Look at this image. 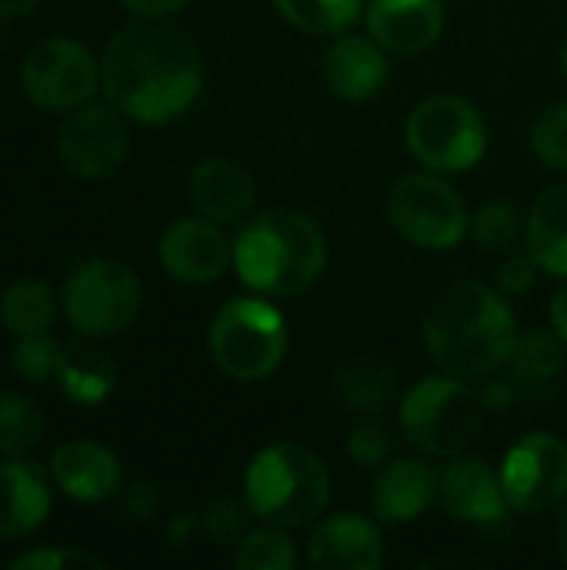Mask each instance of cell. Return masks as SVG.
<instances>
[{"label":"cell","mask_w":567,"mask_h":570,"mask_svg":"<svg viewBox=\"0 0 567 570\" xmlns=\"http://www.w3.org/2000/svg\"><path fill=\"white\" fill-rule=\"evenodd\" d=\"M100 90L134 124H170L204 90L201 50L180 27L137 17L100 53Z\"/></svg>","instance_id":"1"},{"label":"cell","mask_w":567,"mask_h":570,"mask_svg":"<svg viewBox=\"0 0 567 570\" xmlns=\"http://www.w3.org/2000/svg\"><path fill=\"white\" fill-rule=\"evenodd\" d=\"M421 337L444 374L471 381L505 371L521 334L518 317L498 287L458 281L428 304Z\"/></svg>","instance_id":"2"},{"label":"cell","mask_w":567,"mask_h":570,"mask_svg":"<svg viewBox=\"0 0 567 570\" xmlns=\"http://www.w3.org/2000/svg\"><path fill=\"white\" fill-rule=\"evenodd\" d=\"M324 264L328 237L304 210L271 207L247 217L234 234V271L257 294H304L324 274Z\"/></svg>","instance_id":"3"},{"label":"cell","mask_w":567,"mask_h":570,"mask_svg":"<svg viewBox=\"0 0 567 570\" xmlns=\"http://www.w3.org/2000/svg\"><path fill=\"white\" fill-rule=\"evenodd\" d=\"M244 501L254 518L277 528L314 524L331 501L328 464L304 444L281 441L254 454L244 474Z\"/></svg>","instance_id":"4"},{"label":"cell","mask_w":567,"mask_h":570,"mask_svg":"<svg viewBox=\"0 0 567 570\" xmlns=\"http://www.w3.org/2000/svg\"><path fill=\"white\" fill-rule=\"evenodd\" d=\"M485 394H478L465 377L434 374L421 377L401 401L404 441L424 458L451 461L465 454L485 428Z\"/></svg>","instance_id":"5"},{"label":"cell","mask_w":567,"mask_h":570,"mask_svg":"<svg viewBox=\"0 0 567 570\" xmlns=\"http://www.w3.org/2000/svg\"><path fill=\"white\" fill-rule=\"evenodd\" d=\"M207 351L221 374L241 384L264 381L287 357V321L264 297H234L217 311Z\"/></svg>","instance_id":"6"},{"label":"cell","mask_w":567,"mask_h":570,"mask_svg":"<svg viewBox=\"0 0 567 570\" xmlns=\"http://www.w3.org/2000/svg\"><path fill=\"white\" fill-rule=\"evenodd\" d=\"M140 304L144 287L124 261L84 257L63 277L60 307L84 337L124 334L140 317Z\"/></svg>","instance_id":"7"},{"label":"cell","mask_w":567,"mask_h":570,"mask_svg":"<svg viewBox=\"0 0 567 570\" xmlns=\"http://www.w3.org/2000/svg\"><path fill=\"white\" fill-rule=\"evenodd\" d=\"M404 144L424 170L465 174L481 164L488 150V127L478 107L465 97L431 94L411 110Z\"/></svg>","instance_id":"8"},{"label":"cell","mask_w":567,"mask_h":570,"mask_svg":"<svg viewBox=\"0 0 567 570\" xmlns=\"http://www.w3.org/2000/svg\"><path fill=\"white\" fill-rule=\"evenodd\" d=\"M388 217L408 244L424 250L458 247L471 227L461 194L434 170L404 174L388 194Z\"/></svg>","instance_id":"9"},{"label":"cell","mask_w":567,"mask_h":570,"mask_svg":"<svg viewBox=\"0 0 567 570\" xmlns=\"http://www.w3.org/2000/svg\"><path fill=\"white\" fill-rule=\"evenodd\" d=\"M20 87L27 100L47 114H70L100 87V60L70 37H47L33 43L20 63Z\"/></svg>","instance_id":"10"},{"label":"cell","mask_w":567,"mask_h":570,"mask_svg":"<svg viewBox=\"0 0 567 570\" xmlns=\"http://www.w3.org/2000/svg\"><path fill=\"white\" fill-rule=\"evenodd\" d=\"M130 154L127 117L110 104H84L57 130V157L80 180H104L124 167Z\"/></svg>","instance_id":"11"},{"label":"cell","mask_w":567,"mask_h":570,"mask_svg":"<svg viewBox=\"0 0 567 570\" xmlns=\"http://www.w3.org/2000/svg\"><path fill=\"white\" fill-rule=\"evenodd\" d=\"M501 484L515 514H545L567 501V444L538 431L521 438L501 464Z\"/></svg>","instance_id":"12"},{"label":"cell","mask_w":567,"mask_h":570,"mask_svg":"<svg viewBox=\"0 0 567 570\" xmlns=\"http://www.w3.org/2000/svg\"><path fill=\"white\" fill-rule=\"evenodd\" d=\"M438 501L451 521L471 528H505L511 514L501 471L468 451L451 458L438 474Z\"/></svg>","instance_id":"13"},{"label":"cell","mask_w":567,"mask_h":570,"mask_svg":"<svg viewBox=\"0 0 567 570\" xmlns=\"http://www.w3.org/2000/svg\"><path fill=\"white\" fill-rule=\"evenodd\" d=\"M160 267L187 287L214 284L234 264V240L207 217H180L157 240Z\"/></svg>","instance_id":"14"},{"label":"cell","mask_w":567,"mask_h":570,"mask_svg":"<svg viewBox=\"0 0 567 570\" xmlns=\"http://www.w3.org/2000/svg\"><path fill=\"white\" fill-rule=\"evenodd\" d=\"M321 73L334 97L364 104V100H374L388 87L391 63H388V50L371 33L358 37V33L344 30L324 50Z\"/></svg>","instance_id":"15"},{"label":"cell","mask_w":567,"mask_h":570,"mask_svg":"<svg viewBox=\"0 0 567 570\" xmlns=\"http://www.w3.org/2000/svg\"><path fill=\"white\" fill-rule=\"evenodd\" d=\"M50 481L74 504H104L120 494V461L97 441H70L50 454Z\"/></svg>","instance_id":"16"},{"label":"cell","mask_w":567,"mask_h":570,"mask_svg":"<svg viewBox=\"0 0 567 570\" xmlns=\"http://www.w3.org/2000/svg\"><path fill=\"white\" fill-rule=\"evenodd\" d=\"M368 33L394 57H418L431 50L444 30L441 0H368Z\"/></svg>","instance_id":"17"},{"label":"cell","mask_w":567,"mask_h":570,"mask_svg":"<svg viewBox=\"0 0 567 570\" xmlns=\"http://www.w3.org/2000/svg\"><path fill=\"white\" fill-rule=\"evenodd\" d=\"M307 564L317 570H378L384 564L378 521L364 514L324 518L307 541Z\"/></svg>","instance_id":"18"},{"label":"cell","mask_w":567,"mask_h":570,"mask_svg":"<svg viewBox=\"0 0 567 570\" xmlns=\"http://www.w3.org/2000/svg\"><path fill=\"white\" fill-rule=\"evenodd\" d=\"M53 481L30 458H0V541L30 538L50 514Z\"/></svg>","instance_id":"19"},{"label":"cell","mask_w":567,"mask_h":570,"mask_svg":"<svg viewBox=\"0 0 567 570\" xmlns=\"http://www.w3.org/2000/svg\"><path fill=\"white\" fill-rule=\"evenodd\" d=\"M434 501L438 471L424 458H394L371 484V514L378 524H411Z\"/></svg>","instance_id":"20"},{"label":"cell","mask_w":567,"mask_h":570,"mask_svg":"<svg viewBox=\"0 0 567 570\" xmlns=\"http://www.w3.org/2000/svg\"><path fill=\"white\" fill-rule=\"evenodd\" d=\"M187 194L201 217L214 224H237L251 214L257 184L244 164L231 157H207L190 170Z\"/></svg>","instance_id":"21"},{"label":"cell","mask_w":567,"mask_h":570,"mask_svg":"<svg viewBox=\"0 0 567 570\" xmlns=\"http://www.w3.org/2000/svg\"><path fill=\"white\" fill-rule=\"evenodd\" d=\"M528 254L551 277H567V180L548 187L525 224Z\"/></svg>","instance_id":"22"},{"label":"cell","mask_w":567,"mask_h":570,"mask_svg":"<svg viewBox=\"0 0 567 570\" xmlns=\"http://www.w3.org/2000/svg\"><path fill=\"white\" fill-rule=\"evenodd\" d=\"M334 394L354 417H378L394 394V371L381 357H351L334 377Z\"/></svg>","instance_id":"23"},{"label":"cell","mask_w":567,"mask_h":570,"mask_svg":"<svg viewBox=\"0 0 567 570\" xmlns=\"http://www.w3.org/2000/svg\"><path fill=\"white\" fill-rule=\"evenodd\" d=\"M565 367V341L551 331H531L525 337H518V347L508 361V381L515 384V391L528 401L531 394H538L541 387H548Z\"/></svg>","instance_id":"24"},{"label":"cell","mask_w":567,"mask_h":570,"mask_svg":"<svg viewBox=\"0 0 567 570\" xmlns=\"http://www.w3.org/2000/svg\"><path fill=\"white\" fill-rule=\"evenodd\" d=\"M57 321V297L33 277H17L0 294V327L10 337L47 334Z\"/></svg>","instance_id":"25"},{"label":"cell","mask_w":567,"mask_h":570,"mask_svg":"<svg viewBox=\"0 0 567 570\" xmlns=\"http://www.w3.org/2000/svg\"><path fill=\"white\" fill-rule=\"evenodd\" d=\"M57 384L77 404H100L117 384V364L107 351L90 344H74L63 351Z\"/></svg>","instance_id":"26"},{"label":"cell","mask_w":567,"mask_h":570,"mask_svg":"<svg viewBox=\"0 0 567 570\" xmlns=\"http://www.w3.org/2000/svg\"><path fill=\"white\" fill-rule=\"evenodd\" d=\"M277 13L311 37H338L354 27L364 0H274Z\"/></svg>","instance_id":"27"},{"label":"cell","mask_w":567,"mask_h":570,"mask_svg":"<svg viewBox=\"0 0 567 570\" xmlns=\"http://www.w3.org/2000/svg\"><path fill=\"white\" fill-rule=\"evenodd\" d=\"M43 438V414L20 391L0 394V458H27Z\"/></svg>","instance_id":"28"},{"label":"cell","mask_w":567,"mask_h":570,"mask_svg":"<svg viewBox=\"0 0 567 570\" xmlns=\"http://www.w3.org/2000/svg\"><path fill=\"white\" fill-rule=\"evenodd\" d=\"M294 564H297V548L287 528H277V524L247 531L234 548L237 570H291Z\"/></svg>","instance_id":"29"},{"label":"cell","mask_w":567,"mask_h":570,"mask_svg":"<svg viewBox=\"0 0 567 570\" xmlns=\"http://www.w3.org/2000/svg\"><path fill=\"white\" fill-rule=\"evenodd\" d=\"M63 344L47 334H30V337H13L10 344V371L27 381V384H47L60 377L63 364Z\"/></svg>","instance_id":"30"},{"label":"cell","mask_w":567,"mask_h":570,"mask_svg":"<svg viewBox=\"0 0 567 570\" xmlns=\"http://www.w3.org/2000/svg\"><path fill=\"white\" fill-rule=\"evenodd\" d=\"M525 224H528V220H521L518 207H511L508 200H488V204H481V207L471 214L468 234L475 237V244H478L481 250L498 254V250H508V247L521 237V227H525Z\"/></svg>","instance_id":"31"},{"label":"cell","mask_w":567,"mask_h":570,"mask_svg":"<svg viewBox=\"0 0 567 570\" xmlns=\"http://www.w3.org/2000/svg\"><path fill=\"white\" fill-rule=\"evenodd\" d=\"M528 144L535 157L551 167V170H567V100H558L545 107L528 134Z\"/></svg>","instance_id":"32"},{"label":"cell","mask_w":567,"mask_h":570,"mask_svg":"<svg viewBox=\"0 0 567 570\" xmlns=\"http://www.w3.org/2000/svg\"><path fill=\"white\" fill-rule=\"evenodd\" d=\"M344 451L358 468H378L391 458V434L378 421H361L358 428H351Z\"/></svg>","instance_id":"33"},{"label":"cell","mask_w":567,"mask_h":570,"mask_svg":"<svg viewBox=\"0 0 567 570\" xmlns=\"http://www.w3.org/2000/svg\"><path fill=\"white\" fill-rule=\"evenodd\" d=\"M13 570H60V568H104L100 558L77 548H37L10 561Z\"/></svg>","instance_id":"34"},{"label":"cell","mask_w":567,"mask_h":570,"mask_svg":"<svg viewBox=\"0 0 567 570\" xmlns=\"http://www.w3.org/2000/svg\"><path fill=\"white\" fill-rule=\"evenodd\" d=\"M244 508H247V501H244ZM244 508H241L234 498L214 501V504L207 508V514H204V531H207V538H214V541H234V538L241 534V528H244Z\"/></svg>","instance_id":"35"},{"label":"cell","mask_w":567,"mask_h":570,"mask_svg":"<svg viewBox=\"0 0 567 570\" xmlns=\"http://www.w3.org/2000/svg\"><path fill=\"white\" fill-rule=\"evenodd\" d=\"M538 261L531 254H515L498 267V291L501 294H528L538 281Z\"/></svg>","instance_id":"36"},{"label":"cell","mask_w":567,"mask_h":570,"mask_svg":"<svg viewBox=\"0 0 567 570\" xmlns=\"http://www.w3.org/2000/svg\"><path fill=\"white\" fill-rule=\"evenodd\" d=\"M157 491L150 488V484H144V481H137V484H130V488H124V494H120V508H124V514L130 518V521H150L154 514H157Z\"/></svg>","instance_id":"37"},{"label":"cell","mask_w":567,"mask_h":570,"mask_svg":"<svg viewBox=\"0 0 567 570\" xmlns=\"http://www.w3.org/2000/svg\"><path fill=\"white\" fill-rule=\"evenodd\" d=\"M124 10H130L134 17H144V20H167L174 17L177 10H184L190 0H117Z\"/></svg>","instance_id":"38"},{"label":"cell","mask_w":567,"mask_h":570,"mask_svg":"<svg viewBox=\"0 0 567 570\" xmlns=\"http://www.w3.org/2000/svg\"><path fill=\"white\" fill-rule=\"evenodd\" d=\"M551 327H555V334L565 341L567 347V284L551 297Z\"/></svg>","instance_id":"39"},{"label":"cell","mask_w":567,"mask_h":570,"mask_svg":"<svg viewBox=\"0 0 567 570\" xmlns=\"http://www.w3.org/2000/svg\"><path fill=\"white\" fill-rule=\"evenodd\" d=\"M40 0H0V20H13V17H27L30 10H37Z\"/></svg>","instance_id":"40"},{"label":"cell","mask_w":567,"mask_h":570,"mask_svg":"<svg viewBox=\"0 0 567 570\" xmlns=\"http://www.w3.org/2000/svg\"><path fill=\"white\" fill-rule=\"evenodd\" d=\"M555 541H558V554H561V561L567 564V501H565V508H561L558 528H555Z\"/></svg>","instance_id":"41"},{"label":"cell","mask_w":567,"mask_h":570,"mask_svg":"<svg viewBox=\"0 0 567 570\" xmlns=\"http://www.w3.org/2000/svg\"><path fill=\"white\" fill-rule=\"evenodd\" d=\"M561 67H565V77H567V33H565V43H561Z\"/></svg>","instance_id":"42"}]
</instances>
